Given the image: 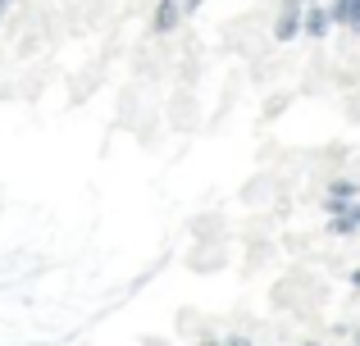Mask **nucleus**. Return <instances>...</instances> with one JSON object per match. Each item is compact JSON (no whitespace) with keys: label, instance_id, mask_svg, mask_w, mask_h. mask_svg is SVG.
Masks as SVG:
<instances>
[]
</instances>
